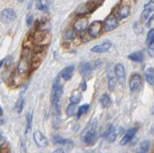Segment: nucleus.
<instances>
[{
	"instance_id": "1",
	"label": "nucleus",
	"mask_w": 154,
	"mask_h": 153,
	"mask_svg": "<svg viewBox=\"0 0 154 153\" xmlns=\"http://www.w3.org/2000/svg\"><path fill=\"white\" fill-rule=\"evenodd\" d=\"M81 139L85 143L91 145L95 142L96 139V119H93L86 126L84 131L82 132Z\"/></svg>"
},
{
	"instance_id": "2",
	"label": "nucleus",
	"mask_w": 154,
	"mask_h": 153,
	"mask_svg": "<svg viewBox=\"0 0 154 153\" xmlns=\"http://www.w3.org/2000/svg\"><path fill=\"white\" fill-rule=\"evenodd\" d=\"M141 18L142 21L146 24H149L150 21L154 20V1H149L144 5Z\"/></svg>"
},
{
	"instance_id": "3",
	"label": "nucleus",
	"mask_w": 154,
	"mask_h": 153,
	"mask_svg": "<svg viewBox=\"0 0 154 153\" xmlns=\"http://www.w3.org/2000/svg\"><path fill=\"white\" fill-rule=\"evenodd\" d=\"M119 25V20L116 15L111 14L107 17L105 18V20L103 21V29L106 32H110L115 30L116 28Z\"/></svg>"
},
{
	"instance_id": "4",
	"label": "nucleus",
	"mask_w": 154,
	"mask_h": 153,
	"mask_svg": "<svg viewBox=\"0 0 154 153\" xmlns=\"http://www.w3.org/2000/svg\"><path fill=\"white\" fill-rule=\"evenodd\" d=\"M63 95V86L60 83H55L54 86H53L52 89V93H51V100L52 103L55 105V106H58L59 104V101Z\"/></svg>"
},
{
	"instance_id": "5",
	"label": "nucleus",
	"mask_w": 154,
	"mask_h": 153,
	"mask_svg": "<svg viewBox=\"0 0 154 153\" xmlns=\"http://www.w3.org/2000/svg\"><path fill=\"white\" fill-rule=\"evenodd\" d=\"M143 79L140 74H132L129 80V89L131 92H137L142 88Z\"/></svg>"
},
{
	"instance_id": "6",
	"label": "nucleus",
	"mask_w": 154,
	"mask_h": 153,
	"mask_svg": "<svg viewBox=\"0 0 154 153\" xmlns=\"http://www.w3.org/2000/svg\"><path fill=\"white\" fill-rule=\"evenodd\" d=\"M95 68V62H84V63H81L79 66V72L82 76L87 77L91 73V71Z\"/></svg>"
},
{
	"instance_id": "7",
	"label": "nucleus",
	"mask_w": 154,
	"mask_h": 153,
	"mask_svg": "<svg viewBox=\"0 0 154 153\" xmlns=\"http://www.w3.org/2000/svg\"><path fill=\"white\" fill-rule=\"evenodd\" d=\"M29 68H30V57L28 54L23 53L17 66V72L19 74H23L29 69Z\"/></svg>"
},
{
	"instance_id": "8",
	"label": "nucleus",
	"mask_w": 154,
	"mask_h": 153,
	"mask_svg": "<svg viewBox=\"0 0 154 153\" xmlns=\"http://www.w3.org/2000/svg\"><path fill=\"white\" fill-rule=\"evenodd\" d=\"M73 28L76 32H83L89 28V20L87 17L81 16L74 21Z\"/></svg>"
},
{
	"instance_id": "9",
	"label": "nucleus",
	"mask_w": 154,
	"mask_h": 153,
	"mask_svg": "<svg viewBox=\"0 0 154 153\" xmlns=\"http://www.w3.org/2000/svg\"><path fill=\"white\" fill-rule=\"evenodd\" d=\"M102 22L101 21H94L91 22V24L89 25V28H88V34L89 36L93 37V38H96L97 36H99V34L102 31Z\"/></svg>"
},
{
	"instance_id": "10",
	"label": "nucleus",
	"mask_w": 154,
	"mask_h": 153,
	"mask_svg": "<svg viewBox=\"0 0 154 153\" xmlns=\"http://www.w3.org/2000/svg\"><path fill=\"white\" fill-rule=\"evenodd\" d=\"M16 12H14L13 9H4V10L0 14V18L1 20L5 23H9L12 22L16 20Z\"/></svg>"
},
{
	"instance_id": "11",
	"label": "nucleus",
	"mask_w": 154,
	"mask_h": 153,
	"mask_svg": "<svg viewBox=\"0 0 154 153\" xmlns=\"http://www.w3.org/2000/svg\"><path fill=\"white\" fill-rule=\"evenodd\" d=\"M115 75L117 77L118 81L122 84L124 85L125 84V69L122 64H117L115 66Z\"/></svg>"
},
{
	"instance_id": "12",
	"label": "nucleus",
	"mask_w": 154,
	"mask_h": 153,
	"mask_svg": "<svg viewBox=\"0 0 154 153\" xmlns=\"http://www.w3.org/2000/svg\"><path fill=\"white\" fill-rule=\"evenodd\" d=\"M138 128L137 127H133V128H129L128 130L125 132L124 136L122 137V141H120V145H125L132 140L134 138V136L136 135Z\"/></svg>"
},
{
	"instance_id": "13",
	"label": "nucleus",
	"mask_w": 154,
	"mask_h": 153,
	"mask_svg": "<svg viewBox=\"0 0 154 153\" xmlns=\"http://www.w3.org/2000/svg\"><path fill=\"white\" fill-rule=\"evenodd\" d=\"M34 140H35V142L37 143V145L40 147H45L48 145L47 139L41 131H38V130L34 133Z\"/></svg>"
},
{
	"instance_id": "14",
	"label": "nucleus",
	"mask_w": 154,
	"mask_h": 153,
	"mask_svg": "<svg viewBox=\"0 0 154 153\" xmlns=\"http://www.w3.org/2000/svg\"><path fill=\"white\" fill-rule=\"evenodd\" d=\"M112 47V44L109 41H106L103 42L102 44H97L94 47H91V52H94V53H104V52H107L111 49Z\"/></svg>"
},
{
	"instance_id": "15",
	"label": "nucleus",
	"mask_w": 154,
	"mask_h": 153,
	"mask_svg": "<svg viewBox=\"0 0 154 153\" xmlns=\"http://www.w3.org/2000/svg\"><path fill=\"white\" fill-rule=\"evenodd\" d=\"M130 15V6L127 4H122L119 7L118 10V16L120 20H124L127 18Z\"/></svg>"
},
{
	"instance_id": "16",
	"label": "nucleus",
	"mask_w": 154,
	"mask_h": 153,
	"mask_svg": "<svg viewBox=\"0 0 154 153\" xmlns=\"http://www.w3.org/2000/svg\"><path fill=\"white\" fill-rule=\"evenodd\" d=\"M119 135V131L117 130L116 128H114L113 126H111L107 131L105 132L104 134V137L105 139L107 140L108 142H112L116 140V138H117V136Z\"/></svg>"
},
{
	"instance_id": "17",
	"label": "nucleus",
	"mask_w": 154,
	"mask_h": 153,
	"mask_svg": "<svg viewBox=\"0 0 154 153\" xmlns=\"http://www.w3.org/2000/svg\"><path fill=\"white\" fill-rule=\"evenodd\" d=\"M74 72V66H67V68L64 69L62 70L61 72V77L64 79V80H69L72 77Z\"/></svg>"
},
{
	"instance_id": "18",
	"label": "nucleus",
	"mask_w": 154,
	"mask_h": 153,
	"mask_svg": "<svg viewBox=\"0 0 154 153\" xmlns=\"http://www.w3.org/2000/svg\"><path fill=\"white\" fill-rule=\"evenodd\" d=\"M128 58L131 61L137 62V63H141V62H143L144 56L142 51H136V52H133V53L130 54L128 56Z\"/></svg>"
},
{
	"instance_id": "19",
	"label": "nucleus",
	"mask_w": 154,
	"mask_h": 153,
	"mask_svg": "<svg viewBox=\"0 0 154 153\" xmlns=\"http://www.w3.org/2000/svg\"><path fill=\"white\" fill-rule=\"evenodd\" d=\"M144 76H146V80L148 84H150L152 86H154V69L149 68L146 70V73H144Z\"/></svg>"
},
{
	"instance_id": "20",
	"label": "nucleus",
	"mask_w": 154,
	"mask_h": 153,
	"mask_svg": "<svg viewBox=\"0 0 154 153\" xmlns=\"http://www.w3.org/2000/svg\"><path fill=\"white\" fill-rule=\"evenodd\" d=\"M82 99V94L80 92H78V90H74L73 93H72V94L70 95L69 97V101H70V104H77L79 103L81 101Z\"/></svg>"
},
{
	"instance_id": "21",
	"label": "nucleus",
	"mask_w": 154,
	"mask_h": 153,
	"mask_svg": "<svg viewBox=\"0 0 154 153\" xmlns=\"http://www.w3.org/2000/svg\"><path fill=\"white\" fill-rule=\"evenodd\" d=\"M117 86V77L113 73H108V88L110 90H114Z\"/></svg>"
},
{
	"instance_id": "22",
	"label": "nucleus",
	"mask_w": 154,
	"mask_h": 153,
	"mask_svg": "<svg viewBox=\"0 0 154 153\" xmlns=\"http://www.w3.org/2000/svg\"><path fill=\"white\" fill-rule=\"evenodd\" d=\"M100 104L103 108H109L111 105V98L108 94H103L100 97Z\"/></svg>"
},
{
	"instance_id": "23",
	"label": "nucleus",
	"mask_w": 154,
	"mask_h": 153,
	"mask_svg": "<svg viewBox=\"0 0 154 153\" xmlns=\"http://www.w3.org/2000/svg\"><path fill=\"white\" fill-rule=\"evenodd\" d=\"M149 145H150V142H149V141L142 142L141 145H140L138 153H147V151L149 149Z\"/></svg>"
},
{
	"instance_id": "24",
	"label": "nucleus",
	"mask_w": 154,
	"mask_h": 153,
	"mask_svg": "<svg viewBox=\"0 0 154 153\" xmlns=\"http://www.w3.org/2000/svg\"><path fill=\"white\" fill-rule=\"evenodd\" d=\"M90 108V104H83L79 107L78 111H77V118H81L84 114L88 112V110Z\"/></svg>"
},
{
	"instance_id": "25",
	"label": "nucleus",
	"mask_w": 154,
	"mask_h": 153,
	"mask_svg": "<svg viewBox=\"0 0 154 153\" xmlns=\"http://www.w3.org/2000/svg\"><path fill=\"white\" fill-rule=\"evenodd\" d=\"M53 142H54V143H58V145H66V143L70 142L69 140H66V139L59 136L53 137Z\"/></svg>"
},
{
	"instance_id": "26",
	"label": "nucleus",
	"mask_w": 154,
	"mask_h": 153,
	"mask_svg": "<svg viewBox=\"0 0 154 153\" xmlns=\"http://www.w3.org/2000/svg\"><path fill=\"white\" fill-rule=\"evenodd\" d=\"M146 44H147V46L154 44V29L149 30L147 34V38H146Z\"/></svg>"
},
{
	"instance_id": "27",
	"label": "nucleus",
	"mask_w": 154,
	"mask_h": 153,
	"mask_svg": "<svg viewBox=\"0 0 154 153\" xmlns=\"http://www.w3.org/2000/svg\"><path fill=\"white\" fill-rule=\"evenodd\" d=\"M37 9L40 11H47V4L45 1H37L36 2Z\"/></svg>"
},
{
	"instance_id": "28",
	"label": "nucleus",
	"mask_w": 154,
	"mask_h": 153,
	"mask_svg": "<svg viewBox=\"0 0 154 153\" xmlns=\"http://www.w3.org/2000/svg\"><path fill=\"white\" fill-rule=\"evenodd\" d=\"M23 105H24V100H23V98L22 97H19L17 100V102H16V109H17V113H20L22 111Z\"/></svg>"
},
{
	"instance_id": "29",
	"label": "nucleus",
	"mask_w": 154,
	"mask_h": 153,
	"mask_svg": "<svg viewBox=\"0 0 154 153\" xmlns=\"http://www.w3.org/2000/svg\"><path fill=\"white\" fill-rule=\"evenodd\" d=\"M76 112V105L75 104H69L66 108V114L67 116H73Z\"/></svg>"
},
{
	"instance_id": "30",
	"label": "nucleus",
	"mask_w": 154,
	"mask_h": 153,
	"mask_svg": "<svg viewBox=\"0 0 154 153\" xmlns=\"http://www.w3.org/2000/svg\"><path fill=\"white\" fill-rule=\"evenodd\" d=\"M32 119H33V115L32 112H30L27 115V127H26V132H29L32 128Z\"/></svg>"
},
{
	"instance_id": "31",
	"label": "nucleus",
	"mask_w": 154,
	"mask_h": 153,
	"mask_svg": "<svg viewBox=\"0 0 154 153\" xmlns=\"http://www.w3.org/2000/svg\"><path fill=\"white\" fill-rule=\"evenodd\" d=\"M75 36H76L75 31H73V30H67L65 33V38L66 40H73Z\"/></svg>"
},
{
	"instance_id": "32",
	"label": "nucleus",
	"mask_w": 154,
	"mask_h": 153,
	"mask_svg": "<svg viewBox=\"0 0 154 153\" xmlns=\"http://www.w3.org/2000/svg\"><path fill=\"white\" fill-rule=\"evenodd\" d=\"M33 20H34V17L32 14H28L27 17H26V22H27V25L30 27L33 24Z\"/></svg>"
},
{
	"instance_id": "33",
	"label": "nucleus",
	"mask_w": 154,
	"mask_h": 153,
	"mask_svg": "<svg viewBox=\"0 0 154 153\" xmlns=\"http://www.w3.org/2000/svg\"><path fill=\"white\" fill-rule=\"evenodd\" d=\"M147 51H148L149 56L154 57V44L148 45V46H147Z\"/></svg>"
},
{
	"instance_id": "34",
	"label": "nucleus",
	"mask_w": 154,
	"mask_h": 153,
	"mask_svg": "<svg viewBox=\"0 0 154 153\" xmlns=\"http://www.w3.org/2000/svg\"><path fill=\"white\" fill-rule=\"evenodd\" d=\"M87 89V84L85 81H82V83H81V90H85Z\"/></svg>"
},
{
	"instance_id": "35",
	"label": "nucleus",
	"mask_w": 154,
	"mask_h": 153,
	"mask_svg": "<svg viewBox=\"0 0 154 153\" xmlns=\"http://www.w3.org/2000/svg\"><path fill=\"white\" fill-rule=\"evenodd\" d=\"M52 153H66L64 150L62 149V148H58V149H56V150H54Z\"/></svg>"
},
{
	"instance_id": "36",
	"label": "nucleus",
	"mask_w": 154,
	"mask_h": 153,
	"mask_svg": "<svg viewBox=\"0 0 154 153\" xmlns=\"http://www.w3.org/2000/svg\"><path fill=\"white\" fill-rule=\"evenodd\" d=\"M3 63H4V60H0V68H1V66H2Z\"/></svg>"
},
{
	"instance_id": "37",
	"label": "nucleus",
	"mask_w": 154,
	"mask_h": 153,
	"mask_svg": "<svg viewBox=\"0 0 154 153\" xmlns=\"http://www.w3.org/2000/svg\"><path fill=\"white\" fill-rule=\"evenodd\" d=\"M2 114H3V111H2V109H1V107H0V117L2 116Z\"/></svg>"
},
{
	"instance_id": "38",
	"label": "nucleus",
	"mask_w": 154,
	"mask_h": 153,
	"mask_svg": "<svg viewBox=\"0 0 154 153\" xmlns=\"http://www.w3.org/2000/svg\"><path fill=\"white\" fill-rule=\"evenodd\" d=\"M151 114L152 115H154V106L152 107V109H151Z\"/></svg>"
},
{
	"instance_id": "39",
	"label": "nucleus",
	"mask_w": 154,
	"mask_h": 153,
	"mask_svg": "<svg viewBox=\"0 0 154 153\" xmlns=\"http://www.w3.org/2000/svg\"><path fill=\"white\" fill-rule=\"evenodd\" d=\"M151 133H152V134H154V126H153V127H152V129H151Z\"/></svg>"
}]
</instances>
